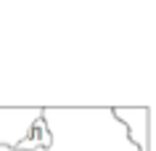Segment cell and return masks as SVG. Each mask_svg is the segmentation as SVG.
Listing matches in <instances>:
<instances>
[{
	"mask_svg": "<svg viewBox=\"0 0 156 151\" xmlns=\"http://www.w3.org/2000/svg\"><path fill=\"white\" fill-rule=\"evenodd\" d=\"M42 122L50 133V149L40 151H138L127 141L124 127L111 114V106L53 109L42 106Z\"/></svg>",
	"mask_w": 156,
	"mask_h": 151,
	"instance_id": "1",
	"label": "cell"
},
{
	"mask_svg": "<svg viewBox=\"0 0 156 151\" xmlns=\"http://www.w3.org/2000/svg\"><path fill=\"white\" fill-rule=\"evenodd\" d=\"M111 114L127 133V141L138 151H148V130H151V106H111Z\"/></svg>",
	"mask_w": 156,
	"mask_h": 151,
	"instance_id": "2",
	"label": "cell"
},
{
	"mask_svg": "<svg viewBox=\"0 0 156 151\" xmlns=\"http://www.w3.org/2000/svg\"><path fill=\"white\" fill-rule=\"evenodd\" d=\"M50 133H48V127H45V122H42V114L40 119L32 125V130H29V135H27L24 141L19 143L13 151H40V149H50Z\"/></svg>",
	"mask_w": 156,
	"mask_h": 151,
	"instance_id": "3",
	"label": "cell"
}]
</instances>
